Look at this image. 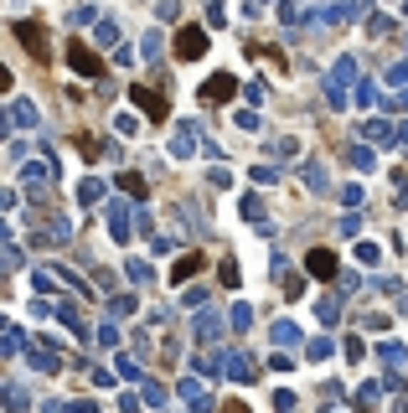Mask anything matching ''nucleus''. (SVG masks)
Returning <instances> with one entry per match:
<instances>
[{
  "mask_svg": "<svg viewBox=\"0 0 408 413\" xmlns=\"http://www.w3.org/2000/svg\"><path fill=\"white\" fill-rule=\"evenodd\" d=\"M207 93H212V98H233V78H228V73H218V78L207 83Z\"/></svg>",
  "mask_w": 408,
  "mask_h": 413,
  "instance_id": "5",
  "label": "nucleus"
},
{
  "mask_svg": "<svg viewBox=\"0 0 408 413\" xmlns=\"http://www.w3.org/2000/svg\"><path fill=\"white\" fill-rule=\"evenodd\" d=\"M197 264H202L197 253H191V258H181V264H176V279H186V274H197Z\"/></svg>",
  "mask_w": 408,
  "mask_h": 413,
  "instance_id": "7",
  "label": "nucleus"
},
{
  "mask_svg": "<svg viewBox=\"0 0 408 413\" xmlns=\"http://www.w3.org/2000/svg\"><path fill=\"white\" fill-rule=\"evenodd\" d=\"M176 52H181V57H202V52H207V36H202L197 26H181V36H176Z\"/></svg>",
  "mask_w": 408,
  "mask_h": 413,
  "instance_id": "1",
  "label": "nucleus"
},
{
  "mask_svg": "<svg viewBox=\"0 0 408 413\" xmlns=\"http://www.w3.org/2000/svg\"><path fill=\"white\" fill-rule=\"evenodd\" d=\"M310 274H320V279H331V274H336V258H331L326 248H315V253H310Z\"/></svg>",
  "mask_w": 408,
  "mask_h": 413,
  "instance_id": "4",
  "label": "nucleus"
},
{
  "mask_svg": "<svg viewBox=\"0 0 408 413\" xmlns=\"http://www.w3.org/2000/svg\"><path fill=\"white\" fill-rule=\"evenodd\" d=\"M73 68H78V73H88V78H98V73H103V62H98V57L78 41V47H73Z\"/></svg>",
  "mask_w": 408,
  "mask_h": 413,
  "instance_id": "2",
  "label": "nucleus"
},
{
  "mask_svg": "<svg viewBox=\"0 0 408 413\" xmlns=\"http://www.w3.org/2000/svg\"><path fill=\"white\" fill-rule=\"evenodd\" d=\"M16 36H26V47H41V31L26 26V21H16Z\"/></svg>",
  "mask_w": 408,
  "mask_h": 413,
  "instance_id": "6",
  "label": "nucleus"
},
{
  "mask_svg": "<svg viewBox=\"0 0 408 413\" xmlns=\"http://www.w3.org/2000/svg\"><path fill=\"white\" fill-rule=\"evenodd\" d=\"M145 108H150V119H165V98H155V93H150V88H140V83H135V88H130Z\"/></svg>",
  "mask_w": 408,
  "mask_h": 413,
  "instance_id": "3",
  "label": "nucleus"
}]
</instances>
